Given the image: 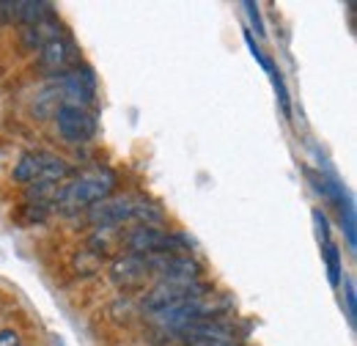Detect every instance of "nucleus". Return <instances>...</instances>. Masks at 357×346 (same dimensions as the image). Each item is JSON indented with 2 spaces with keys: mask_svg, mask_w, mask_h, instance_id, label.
Listing matches in <instances>:
<instances>
[{
  "mask_svg": "<svg viewBox=\"0 0 357 346\" xmlns=\"http://www.w3.org/2000/svg\"><path fill=\"white\" fill-rule=\"evenodd\" d=\"M116 187H119L116 171H110L107 165H91L77 176H69V181L58 187L52 206H58L66 215L80 212V209H91L93 204L110 198L116 193Z\"/></svg>",
  "mask_w": 357,
  "mask_h": 346,
  "instance_id": "obj_1",
  "label": "nucleus"
},
{
  "mask_svg": "<svg viewBox=\"0 0 357 346\" xmlns=\"http://www.w3.org/2000/svg\"><path fill=\"white\" fill-rule=\"evenodd\" d=\"M225 303H215L212 294L201 297V300H190V303H178L171 308H160V310H149L146 319L151 327H157L165 336H178L181 330L198 324V322H209V319H220L225 313Z\"/></svg>",
  "mask_w": 357,
  "mask_h": 346,
  "instance_id": "obj_2",
  "label": "nucleus"
},
{
  "mask_svg": "<svg viewBox=\"0 0 357 346\" xmlns=\"http://www.w3.org/2000/svg\"><path fill=\"white\" fill-rule=\"evenodd\" d=\"M14 181L20 184H33V181H52V184H63L72 168L66 165V160L55 157V154H47V151H25L20 157V163L14 165Z\"/></svg>",
  "mask_w": 357,
  "mask_h": 346,
  "instance_id": "obj_3",
  "label": "nucleus"
},
{
  "mask_svg": "<svg viewBox=\"0 0 357 346\" xmlns=\"http://www.w3.org/2000/svg\"><path fill=\"white\" fill-rule=\"evenodd\" d=\"M127 250L135 256H165V253H181L184 250V236L178 234H168L162 228H151V225H137L127 236Z\"/></svg>",
  "mask_w": 357,
  "mask_h": 346,
  "instance_id": "obj_4",
  "label": "nucleus"
},
{
  "mask_svg": "<svg viewBox=\"0 0 357 346\" xmlns=\"http://www.w3.org/2000/svg\"><path fill=\"white\" fill-rule=\"evenodd\" d=\"M212 286L204 280H192V283H157L154 289H149L143 294V308L149 310H160V308H171L178 303H190V300H201L209 297Z\"/></svg>",
  "mask_w": 357,
  "mask_h": 346,
  "instance_id": "obj_5",
  "label": "nucleus"
},
{
  "mask_svg": "<svg viewBox=\"0 0 357 346\" xmlns=\"http://www.w3.org/2000/svg\"><path fill=\"white\" fill-rule=\"evenodd\" d=\"M52 83L58 86V93L63 99V105H77V107H89L93 105V96H96V80L91 75V69L86 66H75L58 77H52Z\"/></svg>",
  "mask_w": 357,
  "mask_h": 346,
  "instance_id": "obj_6",
  "label": "nucleus"
},
{
  "mask_svg": "<svg viewBox=\"0 0 357 346\" xmlns=\"http://www.w3.org/2000/svg\"><path fill=\"white\" fill-rule=\"evenodd\" d=\"M151 275L160 278V283H192L201 280V264L184 253H165V256H151Z\"/></svg>",
  "mask_w": 357,
  "mask_h": 346,
  "instance_id": "obj_7",
  "label": "nucleus"
},
{
  "mask_svg": "<svg viewBox=\"0 0 357 346\" xmlns=\"http://www.w3.org/2000/svg\"><path fill=\"white\" fill-rule=\"evenodd\" d=\"M55 124L63 140L69 143H89L96 135V119L89 107H77V105H63L55 113Z\"/></svg>",
  "mask_w": 357,
  "mask_h": 346,
  "instance_id": "obj_8",
  "label": "nucleus"
},
{
  "mask_svg": "<svg viewBox=\"0 0 357 346\" xmlns=\"http://www.w3.org/2000/svg\"><path fill=\"white\" fill-rule=\"evenodd\" d=\"M113 286L130 292V289H140L146 283V278H151V264L146 256H135V253H124L110 264L107 269Z\"/></svg>",
  "mask_w": 357,
  "mask_h": 346,
  "instance_id": "obj_9",
  "label": "nucleus"
},
{
  "mask_svg": "<svg viewBox=\"0 0 357 346\" xmlns=\"http://www.w3.org/2000/svg\"><path fill=\"white\" fill-rule=\"evenodd\" d=\"M39 66H42L45 72H50L52 77H58V75L75 69V66H77V50H75V44L69 42L66 36L52 39V42L45 44V47L39 50Z\"/></svg>",
  "mask_w": 357,
  "mask_h": 346,
  "instance_id": "obj_10",
  "label": "nucleus"
},
{
  "mask_svg": "<svg viewBox=\"0 0 357 346\" xmlns=\"http://www.w3.org/2000/svg\"><path fill=\"white\" fill-rule=\"evenodd\" d=\"M58 36H63V33H61V22L55 20V14H50L47 20L36 22V25L22 28V44H25L28 50H36V52H39L45 44L52 42V39H58Z\"/></svg>",
  "mask_w": 357,
  "mask_h": 346,
  "instance_id": "obj_11",
  "label": "nucleus"
},
{
  "mask_svg": "<svg viewBox=\"0 0 357 346\" xmlns=\"http://www.w3.org/2000/svg\"><path fill=\"white\" fill-rule=\"evenodd\" d=\"M102 264H105V253H99V250H93V248L80 250V253L72 259V266H75V272H77L80 278H91V275L102 272Z\"/></svg>",
  "mask_w": 357,
  "mask_h": 346,
  "instance_id": "obj_12",
  "label": "nucleus"
},
{
  "mask_svg": "<svg viewBox=\"0 0 357 346\" xmlns=\"http://www.w3.org/2000/svg\"><path fill=\"white\" fill-rule=\"evenodd\" d=\"M324 256H327V266H330V280L338 283V280H341V264H338V250H335V245L327 242Z\"/></svg>",
  "mask_w": 357,
  "mask_h": 346,
  "instance_id": "obj_13",
  "label": "nucleus"
},
{
  "mask_svg": "<svg viewBox=\"0 0 357 346\" xmlns=\"http://www.w3.org/2000/svg\"><path fill=\"white\" fill-rule=\"evenodd\" d=\"M0 346H22V336L14 327H3L0 330Z\"/></svg>",
  "mask_w": 357,
  "mask_h": 346,
  "instance_id": "obj_14",
  "label": "nucleus"
},
{
  "mask_svg": "<svg viewBox=\"0 0 357 346\" xmlns=\"http://www.w3.org/2000/svg\"><path fill=\"white\" fill-rule=\"evenodd\" d=\"M187 346H242V344H236V341H192V344Z\"/></svg>",
  "mask_w": 357,
  "mask_h": 346,
  "instance_id": "obj_15",
  "label": "nucleus"
}]
</instances>
